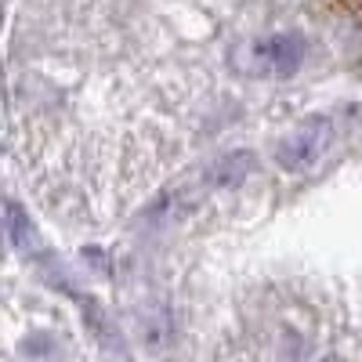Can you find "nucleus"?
<instances>
[{"mask_svg": "<svg viewBox=\"0 0 362 362\" xmlns=\"http://www.w3.org/2000/svg\"><path fill=\"white\" fill-rule=\"evenodd\" d=\"M308 54V44L300 33H268L254 37L235 51V66L250 76H268V80H286L300 69Z\"/></svg>", "mask_w": 362, "mask_h": 362, "instance_id": "f257e3e1", "label": "nucleus"}, {"mask_svg": "<svg viewBox=\"0 0 362 362\" xmlns=\"http://www.w3.org/2000/svg\"><path fill=\"white\" fill-rule=\"evenodd\" d=\"M334 145V124H329L326 116H308L305 124H297L276 148V160L283 170L290 174H300V170H312L322 156L326 148Z\"/></svg>", "mask_w": 362, "mask_h": 362, "instance_id": "f03ea898", "label": "nucleus"}, {"mask_svg": "<svg viewBox=\"0 0 362 362\" xmlns=\"http://www.w3.org/2000/svg\"><path fill=\"white\" fill-rule=\"evenodd\" d=\"M4 221H8V239L11 247L29 254V250H40V235H37V225L25 218V210L18 203H8L4 206Z\"/></svg>", "mask_w": 362, "mask_h": 362, "instance_id": "7ed1b4c3", "label": "nucleus"}, {"mask_svg": "<svg viewBox=\"0 0 362 362\" xmlns=\"http://www.w3.org/2000/svg\"><path fill=\"white\" fill-rule=\"evenodd\" d=\"M170 337H174V326H170L167 312H148V315L138 319V341H141V348L163 351L170 344Z\"/></svg>", "mask_w": 362, "mask_h": 362, "instance_id": "20e7f679", "label": "nucleus"}]
</instances>
